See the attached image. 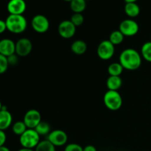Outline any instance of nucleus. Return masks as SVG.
<instances>
[{"mask_svg":"<svg viewBox=\"0 0 151 151\" xmlns=\"http://www.w3.org/2000/svg\"><path fill=\"white\" fill-rule=\"evenodd\" d=\"M63 1H69V2H70L71 1H72V0H63Z\"/></svg>","mask_w":151,"mask_h":151,"instance_id":"nucleus-36","label":"nucleus"},{"mask_svg":"<svg viewBox=\"0 0 151 151\" xmlns=\"http://www.w3.org/2000/svg\"><path fill=\"white\" fill-rule=\"evenodd\" d=\"M83 151H97V149L94 145H86L83 147Z\"/></svg>","mask_w":151,"mask_h":151,"instance_id":"nucleus-31","label":"nucleus"},{"mask_svg":"<svg viewBox=\"0 0 151 151\" xmlns=\"http://www.w3.org/2000/svg\"><path fill=\"white\" fill-rule=\"evenodd\" d=\"M71 50L72 52L78 55H83L87 50V44L83 40H77L71 45Z\"/></svg>","mask_w":151,"mask_h":151,"instance_id":"nucleus-16","label":"nucleus"},{"mask_svg":"<svg viewBox=\"0 0 151 151\" xmlns=\"http://www.w3.org/2000/svg\"><path fill=\"white\" fill-rule=\"evenodd\" d=\"M27 129V127L26 126L24 121H17L12 126V131H13V132L16 135L19 136V137L22 134H23Z\"/></svg>","mask_w":151,"mask_h":151,"instance_id":"nucleus-24","label":"nucleus"},{"mask_svg":"<svg viewBox=\"0 0 151 151\" xmlns=\"http://www.w3.org/2000/svg\"><path fill=\"white\" fill-rule=\"evenodd\" d=\"M32 44L27 38H21L16 42V54L19 57H26L30 54Z\"/></svg>","mask_w":151,"mask_h":151,"instance_id":"nucleus-11","label":"nucleus"},{"mask_svg":"<svg viewBox=\"0 0 151 151\" xmlns=\"http://www.w3.org/2000/svg\"><path fill=\"white\" fill-rule=\"evenodd\" d=\"M115 52V46L109 40H104L99 44L97 54L101 60H110Z\"/></svg>","mask_w":151,"mask_h":151,"instance_id":"nucleus-5","label":"nucleus"},{"mask_svg":"<svg viewBox=\"0 0 151 151\" xmlns=\"http://www.w3.org/2000/svg\"><path fill=\"white\" fill-rule=\"evenodd\" d=\"M24 122L29 129H35L41 122V113L35 109H30L25 113L23 119Z\"/></svg>","mask_w":151,"mask_h":151,"instance_id":"nucleus-9","label":"nucleus"},{"mask_svg":"<svg viewBox=\"0 0 151 151\" xmlns=\"http://www.w3.org/2000/svg\"><path fill=\"white\" fill-rule=\"evenodd\" d=\"M122 85V80L120 76H109L106 81L108 89L111 91H118Z\"/></svg>","mask_w":151,"mask_h":151,"instance_id":"nucleus-15","label":"nucleus"},{"mask_svg":"<svg viewBox=\"0 0 151 151\" xmlns=\"http://www.w3.org/2000/svg\"><path fill=\"white\" fill-rule=\"evenodd\" d=\"M124 38H125V36H124L123 34H122L120 31L114 30L110 34L109 40L114 44V45L116 46L122 44L124 41Z\"/></svg>","mask_w":151,"mask_h":151,"instance_id":"nucleus-22","label":"nucleus"},{"mask_svg":"<svg viewBox=\"0 0 151 151\" xmlns=\"http://www.w3.org/2000/svg\"><path fill=\"white\" fill-rule=\"evenodd\" d=\"M58 33L62 38L69 39L72 38L76 32V27L70 20H63L58 27Z\"/></svg>","mask_w":151,"mask_h":151,"instance_id":"nucleus-10","label":"nucleus"},{"mask_svg":"<svg viewBox=\"0 0 151 151\" xmlns=\"http://www.w3.org/2000/svg\"><path fill=\"white\" fill-rule=\"evenodd\" d=\"M2 108H3V106H2V104H1V101H0V111H1V109H2Z\"/></svg>","mask_w":151,"mask_h":151,"instance_id":"nucleus-35","label":"nucleus"},{"mask_svg":"<svg viewBox=\"0 0 151 151\" xmlns=\"http://www.w3.org/2000/svg\"><path fill=\"white\" fill-rule=\"evenodd\" d=\"M41 136L35 129L28 128L23 134L19 137V142L22 147L28 149H34L40 142Z\"/></svg>","mask_w":151,"mask_h":151,"instance_id":"nucleus-3","label":"nucleus"},{"mask_svg":"<svg viewBox=\"0 0 151 151\" xmlns=\"http://www.w3.org/2000/svg\"><path fill=\"white\" fill-rule=\"evenodd\" d=\"M6 140H7V136H6L5 133L4 131L0 130V147L4 145Z\"/></svg>","mask_w":151,"mask_h":151,"instance_id":"nucleus-29","label":"nucleus"},{"mask_svg":"<svg viewBox=\"0 0 151 151\" xmlns=\"http://www.w3.org/2000/svg\"><path fill=\"white\" fill-rule=\"evenodd\" d=\"M140 54L142 58L151 63V41L145 42L142 46Z\"/></svg>","mask_w":151,"mask_h":151,"instance_id":"nucleus-23","label":"nucleus"},{"mask_svg":"<svg viewBox=\"0 0 151 151\" xmlns=\"http://www.w3.org/2000/svg\"><path fill=\"white\" fill-rule=\"evenodd\" d=\"M142 55L137 50L132 48L124 50L119 55V62L124 69L134 71L138 69L142 65Z\"/></svg>","mask_w":151,"mask_h":151,"instance_id":"nucleus-1","label":"nucleus"},{"mask_svg":"<svg viewBox=\"0 0 151 151\" xmlns=\"http://www.w3.org/2000/svg\"><path fill=\"white\" fill-rule=\"evenodd\" d=\"M71 22L75 27H79L83 24L84 17L82 13H74L70 19Z\"/></svg>","mask_w":151,"mask_h":151,"instance_id":"nucleus-25","label":"nucleus"},{"mask_svg":"<svg viewBox=\"0 0 151 151\" xmlns=\"http://www.w3.org/2000/svg\"><path fill=\"white\" fill-rule=\"evenodd\" d=\"M0 151H10V149L8 147H7L6 146H1L0 147Z\"/></svg>","mask_w":151,"mask_h":151,"instance_id":"nucleus-32","label":"nucleus"},{"mask_svg":"<svg viewBox=\"0 0 151 151\" xmlns=\"http://www.w3.org/2000/svg\"><path fill=\"white\" fill-rule=\"evenodd\" d=\"M55 147L48 139L41 140L35 148V151H55Z\"/></svg>","mask_w":151,"mask_h":151,"instance_id":"nucleus-21","label":"nucleus"},{"mask_svg":"<svg viewBox=\"0 0 151 151\" xmlns=\"http://www.w3.org/2000/svg\"><path fill=\"white\" fill-rule=\"evenodd\" d=\"M35 131L40 136H48L51 132V127L50 124L44 121H41L35 128Z\"/></svg>","mask_w":151,"mask_h":151,"instance_id":"nucleus-20","label":"nucleus"},{"mask_svg":"<svg viewBox=\"0 0 151 151\" xmlns=\"http://www.w3.org/2000/svg\"><path fill=\"white\" fill-rule=\"evenodd\" d=\"M125 13L128 17L135 18L140 13V7L137 2L126 3L125 5Z\"/></svg>","mask_w":151,"mask_h":151,"instance_id":"nucleus-17","label":"nucleus"},{"mask_svg":"<svg viewBox=\"0 0 151 151\" xmlns=\"http://www.w3.org/2000/svg\"><path fill=\"white\" fill-rule=\"evenodd\" d=\"M31 26L38 33H44L50 28V22L45 16L41 14L35 15L31 20Z\"/></svg>","mask_w":151,"mask_h":151,"instance_id":"nucleus-7","label":"nucleus"},{"mask_svg":"<svg viewBox=\"0 0 151 151\" xmlns=\"http://www.w3.org/2000/svg\"><path fill=\"white\" fill-rule=\"evenodd\" d=\"M126 3H129V2H137L138 0H124Z\"/></svg>","mask_w":151,"mask_h":151,"instance_id":"nucleus-34","label":"nucleus"},{"mask_svg":"<svg viewBox=\"0 0 151 151\" xmlns=\"http://www.w3.org/2000/svg\"><path fill=\"white\" fill-rule=\"evenodd\" d=\"M5 22L7 30L14 34L22 33L27 27V21L23 15L9 14Z\"/></svg>","mask_w":151,"mask_h":151,"instance_id":"nucleus-2","label":"nucleus"},{"mask_svg":"<svg viewBox=\"0 0 151 151\" xmlns=\"http://www.w3.org/2000/svg\"><path fill=\"white\" fill-rule=\"evenodd\" d=\"M86 7V0H72L70 1V8L74 13H82Z\"/></svg>","mask_w":151,"mask_h":151,"instance_id":"nucleus-18","label":"nucleus"},{"mask_svg":"<svg viewBox=\"0 0 151 151\" xmlns=\"http://www.w3.org/2000/svg\"><path fill=\"white\" fill-rule=\"evenodd\" d=\"M119 30L123 34L125 37H133L138 33L139 26L134 19H127L122 21L119 24Z\"/></svg>","mask_w":151,"mask_h":151,"instance_id":"nucleus-6","label":"nucleus"},{"mask_svg":"<svg viewBox=\"0 0 151 151\" xmlns=\"http://www.w3.org/2000/svg\"><path fill=\"white\" fill-rule=\"evenodd\" d=\"M13 122V116L5 107L3 106L2 109L0 111V130L5 131L10 128Z\"/></svg>","mask_w":151,"mask_h":151,"instance_id":"nucleus-14","label":"nucleus"},{"mask_svg":"<svg viewBox=\"0 0 151 151\" xmlns=\"http://www.w3.org/2000/svg\"><path fill=\"white\" fill-rule=\"evenodd\" d=\"M18 151H35L33 149H28V148H24V147H22V148L19 149Z\"/></svg>","mask_w":151,"mask_h":151,"instance_id":"nucleus-33","label":"nucleus"},{"mask_svg":"<svg viewBox=\"0 0 151 151\" xmlns=\"http://www.w3.org/2000/svg\"><path fill=\"white\" fill-rule=\"evenodd\" d=\"M47 139L55 147L65 145L68 141V136L64 131L60 129L53 130L47 136Z\"/></svg>","mask_w":151,"mask_h":151,"instance_id":"nucleus-8","label":"nucleus"},{"mask_svg":"<svg viewBox=\"0 0 151 151\" xmlns=\"http://www.w3.org/2000/svg\"><path fill=\"white\" fill-rule=\"evenodd\" d=\"M124 68L119 62L111 63L108 67V72L110 76H120L123 72Z\"/></svg>","mask_w":151,"mask_h":151,"instance_id":"nucleus-19","label":"nucleus"},{"mask_svg":"<svg viewBox=\"0 0 151 151\" xmlns=\"http://www.w3.org/2000/svg\"><path fill=\"white\" fill-rule=\"evenodd\" d=\"M16 53V43L10 38L0 40V54L9 57Z\"/></svg>","mask_w":151,"mask_h":151,"instance_id":"nucleus-13","label":"nucleus"},{"mask_svg":"<svg viewBox=\"0 0 151 151\" xmlns=\"http://www.w3.org/2000/svg\"><path fill=\"white\" fill-rule=\"evenodd\" d=\"M27 9L24 0H10L7 4V10L11 15H23Z\"/></svg>","mask_w":151,"mask_h":151,"instance_id":"nucleus-12","label":"nucleus"},{"mask_svg":"<svg viewBox=\"0 0 151 151\" xmlns=\"http://www.w3.org/2000/svg\"><path fill=\"white\" fill-rule=\"evenodd\" d=\"M103 102L108 109L111 111H117L122 107V98L118 91L108 90L103 97Z\"/></svg>","mask_w":151,"mask_h":151,"instance_id":"nucleus-4","label":"nucleus"},{"mask_svg":"<svg viewBox=\"0 0 151 151\" xmlns=\"http://www.w3.org/2000/svg\"><path fill=\"white\" fill-rule=\"evenodd\" d=\"M6 29H7V25L5 21L0 19V34L3 33Z\"/></svg>","mask_w":151,"mask_h":151,"instance_id":"nucleus-30","label":"nucleus"},{"mask_svg":"<svg viewBox=\"0 0 151 151\" xmlns=\"http://www.w3.org/2000/svg\"><path fill=\"white\" fill-rule=\"evenodd\" d=\"M64 151H83V147L76 143H70L66 145Z\"/></svg>","mask_w":151,"mask_h":151,"instance_id":"nucleus-27","label":"nucleus"},{"mask_svg":"<svg viewBox=\"0 0 151 151\" xmlns=\"http://www.w3.org/2000/svg\"><path fill=\"white\" fill-rule=\"evenodd\" d=\"M9 66L7 58L0 54V75L4 73Z\"/></svg>","mask_w":151,"mask_h":151,"instance_id":"nucleus-26","label":"nucleus"},{"mask_svg":"<svg viewBox=\"0 0 151 151\" xmlns=\"http://www.w3.org/2000/svg\"><path fill=\"white\" fill-rule=\"evenodd\" d=\"M19 56L15 53V54L9 56L7 57V60H8V63H9V66H15L19 62Z\"/></svg>","mask_w":151,"mask_h":151,"instance_id":"nucleus-28","label":"nucleus"}]
</instances>
